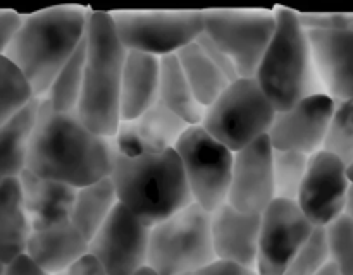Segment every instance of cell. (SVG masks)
I'll return each mask as SVG.
<instances>
[{"mask_svg": "<svg viewBox=\"0 0 353 275\" xmlns=\"http://www.w3.org/2000/svg\"><path fill=\"white\" fill-rule=\"evenodd\" d=\"M112 160V138L93 133L76 112H55L41 98L26 170L78 189L109 177Z\"/></svg>", "mask_w": 353, "mask_h": 275, "instance_id": "cell-1", "label": "cell"}, {"mask_svg": "<svg viewBox=\"0 0 353 275\" xmlns=\"http://www.w3.org/2000/svg\"><path fill=\"white\" fill-rule=\"evenodd\" d=\"M88 10L52 7L23 16L3 57L24 76L33 96L45 98L65 62L85 41Z\"/></svg>", "mask_w": 353, "mask_h": 275, "instance_id": "cell-2", "label": "cell"}, {"mask_svg": "<svg viewBox=\"0 0 353 275\" xmlns=\"http://www.w3.org/2000/svg\"><path fill=\"white\" fill-rule=\"evenodd\" d=\"M128 50L119 41L110 12L86 16L85 72L79 96V120L93 133L114 138L119 126V93Z\"/></svg>", "mask_w": 353, "mask_h": 275, "instance_id": "cell-3", "label": "cell"}, {"mask_svg": "<svg viewBox=\"0 0 353 275\" xmlns=\"http://www.w3.org/2000/svg\"><path fill=\"white\" fill-rule=\"evenodd\" d=\"M117 203L126 206L147 227L193 203L181 162L174 150L143 157H124L114 148L109 174Z\"/></svg>", "mask_w": 353, "mask_h": 275, "instance_id": "cell-4", "label": "cell"}, {"mask_svg": "<svg viewBox=\"0 0 353 275\" xmlns=\"http://www.w3.org/2000/svg\"><path fill=\"white\" fill-rule=\"evenodd\" d=\"M274 14L276 30L255 72V81L276 112H283L324 89L314 65L307 30L296 12L279 7Z\"/></svg>", "mask_w": 353, "mask_h": 275, "instance_id": "cell-5", "label": "cell"}, {"mask_svg": "<svg viewBox=\"0 0 353 275\" xmlns=\"http://www.w3.org/2000/svg\"><path fill=\"white\" fill-rule=\"evenodd\" d=\"M216 260L210 212L190 203L150 227L147 268L157 275H183Z\"/></svg>", "mask_w": 353, "mask_h": 275, "instance_id": "cell-6", "label": "cell"}, {"mask_svg": "<svg viewBox=\"0 0 353 275\" xmlns=\"http://www.w3.org/2000/svg\"><path fill=\"white\" fill-rule=\"evenodd\" d=\"M274 117L276 109L255 78H238L207 107L200 126L234 153L268 136Z\"/></svg>", "mask_w": 353, "mask_h": 275, "instance_id": "cell-7", "label": "cell"}, {"mask_svg": "<svg viewBox=\"0 0 353 275\" xmlns=\"http://www.w3.org/2000/svg\"><path fill=\"white\" fill-rule=\"evenodd\" d=\"M186 186L195 205L216 212L228 203L234 153L200 124L190 126L176 143Z\"/></svg>", "mask_w": 353, "mask_h": 275, "instance_id": "cell-8", "label": "cell"}, {"mask_svg": "<svg viewBox=\"0 0 353 275\" xmlns=\"http://www.w3.org/2000/svg\"><path fill=\"white\" fill-rule=\"evenodd\" d=\"M276 30L274 10L203 12V34L233 62L238 78H255Z\"/></svg>", "mask_w": 353, "mask_h": 275, "instance_id": "cell-9", "label": "cell"}, {"mask_svg": "<svg viewBox=\"0 0 353 275\" xmlns=\"http://www.w3.org/2000/svg\"><path fill=\"white\" fill-rule=\"evenodd\" d=\"M119 41L128 52L165 57L193 43L203 31L202 10L110 12Z\"/></svg>", "mask_w": 353, "mask_h": 275, "instance_id": "cell-10", "label": "cell"}, {"mask_svg": "<svg viewBox=\"0 0 353 275\" xmlns=\"http://www.w3.org/2000/svg\"><path fill=\"white\" fill-rule=\"evenodd\" d=\"M150 227L117 203L105 222L88 241V253L109 275H134L147 267Z\"/></svg>", "mask_w": 353, "mask_h": 275, "instance_id": "cell-11", "label": "cell"}, {"mask_svg": "<svg viewBox=\"0 0 353 275\" xmlns=\"http://www.w3.org/2000/svg\"><path fill=\"white\" fill-rule=\"evenodd\" d=\"M316 227L305 219L296 201L276 198L261 213L257 275H283L296 251Z\"/></svg>", "mask_w": 353, "mask_h": 275, "instance_id": "cell-12", "label": "cell"}, {"mask_svg": "<svg viewBox=\"0 0 353 275\" xmlns=\"http://www.w3.org/2000/svg\"><path fill=\"white\" fill-rule=\"evenodd\" d=\"M350 184L347 165L333 153L319 150L310 155L295 201L314 227H327L343 215Z\"/></svg>", "mask_w": 353, "mask_h": 275, "instance_id": "cell-13", "label": "cell"}, {"mask_svg": "<svg viewBox=\"0 0 353 275\" xmlns=\"http://www.w3.org/2000/svg\"><path fill=\"white\" fill-rule=\"evenodd\" d=\"M276 199L272 181V146L268 136L234 151L228 205L261 215Z\"/></svg>", "mask_w": 353, "mask_h": 275, "instance_id": "cell-14", "label": "cell"}, {"mask_svg": "<svg viewBox=\"0 0 353 275\" xmlns=\"http://www.w3.org/2000/svg\"><path fill=\"white\" fill-rule=\"evenodd\" d=\"M333 110L334 100L326 93H317L292 109L276 112L268 134L271 146L274 150L300 151L309 157L323 150Z\"/></svg>", "mask_w": 353, "mask_h": 275, "instance_id": "cell-15", "label": "cell"}, {"mask_svg": "<svg viewBox=\"0 0 353 275\" xmlns=\"http://www.w3.org/2000/svg\"><path fill=\"white\" fill-rule=\"evenodd\" d=\"M188 127V124L165 109L161 102H155L134 119L119 120L112 138L114 148L124 157L157 155L174 150L176 143Z\"/></svg>", "mask_w": 353, "mask_h": 275, "instance_id": "cell-16", "label": "cell"}, {"mask_svg": "<svg viewBox=\"0 0 353 275\" xmlns=\"http://www.w3.org/2000/svg\"><path fill=\"white\" fill-rule=\"evenodd\" d=\"M312 60L324 93L334 100L353 98V31L307 30Z\"/></svg>", "mask_w": 353, "mask_h": 275, "instance_id": "cell-17", "label": "cell"}, {"mask_svg": "<svg viewBox=\"0 0 353 275\" xmlns=\"http://www.w3.org/2000/svg\"><path fill=\"white\" fill-rule=\"evenodd\" d=\"M261 215L243 213L226 203L210 213L214 254L219 260L254 268L257 260Z\"/></svg>", "mask_w": 353, "mask_h": 275, "instance_id": "cell-18", "label": "cell"}, {"mask_svg": "<svg viewBox=\"0 0 353 275\" xmlns=\"http://www.w3.org/2000/svg\"><path fill=\"white\" fill-rule=\"evenodd\" d=\"M19 184L31 230L71 222L76 188L55 179L40 177L26 168L19 175Z\"/></svg>", "mask_w": 353, "mask_h": 275, "instance_id": "cell-19", "label": "cell"}, {"mask_svg": "<svg viewBox=\"0 0 353 275\" xmlns=\"http://www.w3.org/2000/svg\"><path fill=\"white\" fill-rule=\"evenodd\" d=\"M161 58L141 52H128L119 93V117L130 120L159 102Z\"/></svg>", "mask_w": 353, "mask_h": 275, "instance_id": "cell-20", "label": "cell"}, {"mask_svg": "<svg viewBox=\"0 0 353 275\" xmlns=\"http://www.w3.org/2000/svg\"><path fill=\"white\" fill-rule=\"evenodd\" d=\"M88 253V239L71 222L50 229L33 230L26 254L50 275L64 270Z\"/></svg>", "mask_w": 353, "mask_h": 275, "instance_id": "cell-21", "label": "cell"}, {"mask_svg": "<svg viewBox=\"0 0 353 275\" xmlns=\"http://www.w3.org/2000/svg\"><path fill=\"white\" fill-rule=\"evenodd\" d=\"M31 223L24 210L19 177L0 182V260L3 265L26 254Z\"/></svg>", "mask_w": 353, "mask_h": 275, "instance_id": "cell-22", "label": "cell"}, {"mask_svg": "<svg viewBox=\"0 0 353 275\" xmlns=\"http://www.w3.org/2000/svg\"><path fill=\"white\" fill-rule=\"evenodd\" d=\"M41 98H31L0 126V179L19 177L26 168Z\"/></svg>", "mask_w": 353, "mask_h": 275, "instance_id": "cell-23", "label": "cell"}, {"mask_svg": "<svg viewBox=\"0 0 353 275\" xmlns=\"http://www.w3.org/2000/svg\"><path fill=\"white\" fill-rule=\"evenodd\" d=\"M159 102L188 126L202 122L205 107L196 100L195 93L190 88L176 54L161 57Z\"/></svg>", "mask_w": 353, "mask_h": 275, "instance_id": "cell-24", "label": "cell"}, {"mask_svg": "<svg viewBox=\"0 0 353 275\" xmlns=\"http://www.w3.org/2000/svg\"><path fill=\"white\" fill-rule=\"evenodd\" d=\"M116 205L117 195L110 177L81 186L76 189L71 223L90 241Z\"/></svg>", "mask_w": 353, "mask_h": 275, "instance_id": "cell-25", "label": "cell"}, {"mask_svg": "<svg viewBox=\"0 0 353 275\" xmlns=\"http://www.w3.org/2000/svg\"><path fill=\"white\" fill-rule=\"evenodd\" d=\"M176 57L185 72V78L188 79L190 88L205 109L216 102L217 96L230 85V79L212 64L196 41L181 48Z\"/></svg>", "mask_w": 353, "mask_h": 275, "instance_id": "cell-26", "label": "cell"}, {"mask_svg": "<svg viewBox=\"0 0 353 275\" xmlns=\"http://www.w3.org/2000/svg\"><path fill=\"white\" fill-rule=\"evenodd\" d=\"M83 72H85V41L59 71L45 96L55 112H76L83 89Z\"/></svg>", "mask_w": 353, "mask_h": 275, "instance_id": "cell-27", "label": "cell"}, {"mask_svg": "<svg viewBox=\"0 0 353 275\" xmlns=\"http://www.w3.org/2000/svg\"><path fill=\"white\" fill-rule=\"evenodd\" d=\"M309 158V155L300 151L272 148V181L276 198L295 201L305 177Z\"/></svg>", "mask_w": 353, "mask_h": 275, "instance_id": "cell-28", "label": "cell"}, {"mask_svg": "<svg viewBox=\"0 0 353 275\" xmlns=\"http://www.w3.org/2000/svg\"><path fill=\"white\" fill-rule=\"evenodd\" d=\"M323 150L340 158L347 167L353 162V98L334 102Z\"/></svg>", "mask_w": 353, "mask_h": 275, "instance_id": "cell-29", "label": "cell"}, {"mask_svg": "<svg viewBox=\"0 0 353 275\" xmlns=\"http://www.w3.org/2000/svg\"><path fill=\"white\" fill-rule=\"evenodd\" d=\"M33 96L24 76L12 62L0 55V126L23 109Z\"/></svg>", "mask_w": 353, "mask_h": 275, "instance_id": "cell-30", "label": "cell"}, {"mask_svg": "<svg viewBox=\"0 0 353 275\" xmlns=\"http://www.w3.org/2000/svg\"><path fill=\"white\" fill-rule=\"evenodd\" d=\"M331 261L326 227H316L283 275H316Z\"/></svg>", "mask_w": 353, "mask_h": 275, "instance_id": "cell-31", "label": "cell"}, {"mask_svg": "<svg viewBox=\"0 0 353 275\" xmlns=\"http://www.w3.org/2000/svg\"><path fill=\"white\" fill-rule=\"evenodd\" d=\"M331 261L341 275H353V220L341 215L326 227Z\"/></svg>", "mask_w": 353, "mask_h": 275, "instance_id": "cell-32", "label": "cell"}, {"mask_svg": "<svg viewBox=\"0 0 353 275\" xmlns=\"http://www.w3.org/2000/svg\"><path fill=\"white\" fill-rule=\"evenodd\" d=\"M300 24L305 30L353 31V14H299Z\"/></svg>", "mask_w": 353, "mask_h": 275, "instance_id": "cell-33", "label": "cell"}, {"mask_svg": "<svg viewBox=\"0 0 353 275\" xmlns=\"http://www.w3.org/2000/svg\"><path fill=\"white\" fill-rule=\"evenodd\" d=\"M195 41L200 45V48H202V50H203V54H205L207 57H209L210 60H212V64L216 65V67L219 69V71L223 72V74L226 76L228 79H230V82L236 81V79H238V72H236V69H234L233 62L230 60V57H228V55L224 54V52L221 50V48L216 47V43H212V41H210L209 38H207L205 34H203V31H202V34H200V36L196 38Z\"/></svg>", "mask_w": 353, "mask_h": 275, "instance_id": "cell-34", "label": "cell"}, {"mask_svg": "<svg viewBox=\"0 0 353 275\" xmlns=\"http://www.w3.org/2000/svg\"><path fill=\"white\" fill-rule=\"evenodd\" d=\"M183 275H257V272L254 268L216 258V260L209 261L207 265H202V267L186 272Z\"/></svg>", "mask_w": 353, "mask_h": 275, "instance_id": "cell-35", "label": "cell"}, {"mask_svg": "<svg viewBox=\"0 0 353 275\" xmlns=\"http://www.w3.org/2000/svg\"><path fill=\"white\" fill-rule=\"evenodd\" d=\"M21 23H23V14L16 12V10L0 9V55L6 54L7 47H9L16 31L19 30Z\"/></svg>", "mask_w": 353, "mask_h": 275, "instance_id": "cell-36", "label": "cell"}, {"mask_svg": "<svg viewBox=\"0 0 353 275\" xmlns=\"http://www.w3.org/2000/svg\"><path fill=\"white\" fill-rule=\"evenodd\" d=\"M54 275H109L105 268L102 267L99 260H97L93 254L86 253L83 254L79 260H76L74 263L69 265L64 270L57 272Z\"/></svg>", "mask_w": 353, "mask_h": 275, "instance_id": "cell-37", "label": "cell"}, {"mask_svg": "<svg viewBox=\"0 0 353 275\" xmlns=\"http://www.w3.org/2000/svg\"><path fill=\"white\" fill-rule=\"evenodd\" d=\"M3 275H50L43 268L38 267L28 254H21L3 268Z\"/></svg>", "mask_w": 353, "mask_h": 275, "instance_id": "cell-38", "label": "cell"}, {"mask_svg": "<svg viewBox=\"0 0 353 275\" xmlns=\"http://www.w3.org/2000/svg\"><path fill=\"white\" fill-rule=\"evenodd\" d=\"M343 215H347L348 219L353 220V182L350 184V188H348L347 201H345V212H343Z\"/></svg>", "mask_w": 353, "mask_h": 275, "instance_id": "cell-39", "label": "cell"}, {"mask_svg": "<svg viewBox=\"0 0 353 275\" xmlns=\"http://www.w3.org/2000/svg\"><path fill=\"white\" fill-rule=\"evenodd\" d=\"M316 275H341V274H340V270L336 268V265H334L333 261H330V263H327L323 270L317 272Z\"/></svg>", "mask_w": 353, "mask_h": 275, "instance_id": "cell-40", "label": "cell"}, {"mask_svg": "<svg viewBox=\"0 0 353 275\" xmlns=\"http://www.w3.org/2000/svg\"><path fill=\"white\" fill-rule=\"evenodd\" d=\"M134 275H157V274H155V272H152L150 268L145 267V268H141V270L138 272V274H134Z\"/></svg>", "mask_w": 353, "mask_h": 275, "instance_id": "cell-41", "label": "cell"}, {"mask_svg": "<svg viewBox=\"0 0 353 275\" xmlns=\"http://www.w3.org/2000/svg\"><path fill=\"white\" fill-rule=\"evenodd\" d=\"M347 174H348V179H350V182H353V162L347 167Z\"/></svg>", "mask_w": 353, "mask_h": 275, "instance_id": "cell-42", "label": "cell"}, {"mask_svg": "<svg viewBox=\"0 0 353 275\" xmlns=\"http://www.w3.org/2000/svg\"><path fill=\"white\" fill-rule=\"evenodd\" d=\"M3 268H6V265H3L2 260H0V275H3Z\"/></svg>", "mask_w": 353, "mask_h": 275, "instance_id": "cell-43", "label": "cell"}, {"mask_svg": "<svg viewBox=\"0 0 353 275\" xmlns=\"http://www.w3.org/2000/svg\"><path fill=\"white\" fill-rule=\"evenodd\" d=\"M0 182H2V179H0Z\"/></svg>", "mask_w": 353, "mask_h": 275, "instance_id": "cell-44", "label": "cell"}]
</instances>
